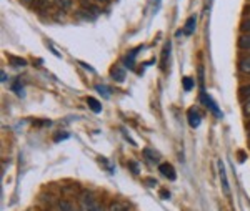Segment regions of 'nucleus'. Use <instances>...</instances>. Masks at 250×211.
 I'll list each match as a JSON object with an SVG mask.
<instances>
[{"instance_id": "nucleus-24", "label": "nucleus", "mask_w": 250, "mask_h": 211, "mask_svg": "<svg viewBox=\"0 0 250 211\" xmlns=\"http://www.w3.org/2000/svg\"><path fill=\"white\" fill-rule=\"evenodd\" d=\"M247 10H249V12H250V7H249V9H247Z\"/></svg>"}, {"instance_id": "nucleus-12", "label": "nucleus", "mask_w": 250, "mask_h": 211, "mask_svg": "<svg viewBox=\"0 0 250 211\" xmlns=\"http://www.w3.org/2000/svg\"><path fill=\"white\" fill-rule=\"evenodd\" d=\"M240 70L244 72V74H250V57L249 58H244L240 62Z\"/></svg>"}, {"instance_id": "nucleus-4", "label": "nucleus", "mask_w": 250, "mask_h": 211, "mask_svg": "<svg viewBox=\"0 0 250 211\" xmlns=\"http://www.w3.org/2000/svg\"><path fill=\"white\" fill-rule=\"evenodd\" d=\"M159 170H160V173H162L164 176L168 178V180H175V178H177L175 170H173V166L170 163H160Z\"/></svg>"}, {"instance_id": "nucleus-13", "label": "nucleus", "mask_w": 250, "mask_h": 211, "mask_svg": "<svg viewBox=\"0 0 250 211\" xmlns=\"http://www.w3.org/2000/svg\"><path fill=\"white\" fill-rule=\"evenodd\" d=\"M9 60H10V63L12 65H15V67H25L27 62L23 58H17V57H9Z\"/></svg>"}, {"instance_id": "nucleus-17", "label": "nucleus", "mask_w": 250, "mask_h": 211, "mask_svg": "<svg viewBox=\"0 0 250 211\" xmlns=\"http://www.w3.org/2000/svg\"><path fill=\"white\" fill-rule=\"evenodd\" d=\"M242 30H245V32H249V34H250V19H247L244 23H242Z\"/></svg>"}, {"instance_id": "nucleus-11", "label": "nucleus", "mask_w": 250, "mask_h": 211, "mask_svg": "<svg viewBox=\"0 0 250 211\" xmlns=\"http://www.w3.org/2000/svg\"><path fill=\"white\" fill-rule=\"evenodd\" d=\"M144 155H150V158H148V161H150V163H159V153H152V150H145L144 152Z\"/></svg>"}, {"instance_id": "nucleus-8", "label": "nucleus", "mask_w": 250, "mask_h": 211, "mask_svg": "<svg viewBox=\"0 0 250 211\" xmlns=\"http://www.w3.org/2000/svg\"><path fill=\"white\" fill-rule=\"evenodd\" d=\"M193 30H195V17H190L187 20V23H185L184 32H185V35H192Z\"/></svg>"}, {"instance_id": "nucleus-16", "label": "nucleus", "mask_w": 250, "mask_h": 211, "mask_svg": "<svg viewBox=\"0 0 250 211\" xmlns=\"http://www.w3.org/2000/svg\"><path fill=\"white\" fill-rule=\"evenodd\" d=\"M244 113L247 116H250V96L247 100H245V103H244Z\"/></svg>"}, {"instance_id": "nucleus-15", "label": "nucleus", "mask_w": 250, "mask_h": 211, "mask_svg": "<svg viewBox=\"0 0 250 211\" xmlns=\"http://www.w3.org/2000/svg\"><path fill=\"white\" fill-rule=\"evenodd\" d=\"M60 211H75V210H74V206H72L70 203L62 201V203H60Z\"/></svg>"}, {"instance_id": "nucleus-6", "label": "nucleus", "mask_w": 250, "mask_h": 211, "mask_svg": "<svg viewBox=\"0 0 250 211\" xmlns=\"http://www.w3.org/2000/svg\"><path fill=\"white\" fill-rule=\"evenodd\" d=\"M108 211H130V208L122 201H112L110 206H108Z\"/></svg>"}, {"instance_id": "nucleus-14", "label": "nucleus", "mask_w": 250, "mask_h": 211, "mask_svg": "<svg viewBox=\"0 0 250 211\" xmlns=\"http://www.w3.org/2000/svg\"><path fill=\"white\" fill-rule=\"evenodd\" d=\"M55 2L62 10H68L72 7V0H55Z\"/></svg>"}, {"instance_id": "nucleus-7", "label": "nucleus", "mask_w": 250, "mask_h": 211, "mask_svg": "<svg viewBox=\"0 0 250 211\" xmlns=\"http://www.w3.org/2000/svg\"><path fill=\"white\" fill-rule=\"evenodd\" d=\"M87 103H88V107H90L95 113H100V112H102V105H100V101H99V100L92 98V96H87Z\"/></svg>"}, {"instance_id": "nucleus-3", "label": "nucleus", "mask_w": 250, "mask_h": 211, "mask_svg": "<svg viewBox=\"0 0 250 211\" xmlns=\"http://www.w3.org/2000/svg\"><path fill=\"white\" fill-rule=\"evenodd\" d=\"M219 173H220V178H222V188H224V193L230 194V188H229V180H227V173H225V166H224V161L219 160Z\"/></svg>"}, {"instance_id": "nucleus-5", "label": "nucleus", "mask_w": 250, "mask_h": 211, "mask_svg": "<svg viewBox=\"0 0 250 211\" xmlns=\"http://www.w3.org/2000/svg\"><path fill=\"white\" fill-rule=\"evenodd\" d=\"M188 123H190L192 128H197L200 125V115L197 113L195 108H190V110H188Z\"/></svg>"}, {"instance_id": "nucleus-20", "label": "nucleus", "mask_w": 250, "mask_h": 211, "mask_svg": "<svg viewBox=\"0 0 250 211\" xmlns=\"http://www.w3.org/2000/svg\"><path fill=\"white\" fill-rule=\"evenodd\" d=\"M0 80H2V82H5V80H7V75H5V72H3V70H2V78H0Z\"/></svg>"}, {"instance_id": "nucleus-9", "label": "nucleus", "mask_w": 250, "mask_h": 211, "mask_svg": "<svg viewBox=\"0 0 250 211\" xmlns=\"http://www.w3.org/2000/svg\"><path fill=\"white\" fill-rule=\"evenodd\" d=\"M239 47L244 48V50H250V34L242 35V37L239 38Z\"/></svg>"}, {"instance_id": "nucleus-1", "label": "nucleus", "mask_w": 250, "mask_h": 211, "mask_svg": "<svg viewBox=\"0 0 250 211\" xmlns=\"http://www.w3.org/2000/svg\"><path fill=\"white\" fill-rule=\"evenodd\" d=\"M80 208H82V211H104L102 206L99 205V201L90 194H83L80 198Z\"/></svg>"}, {"instance_id": "nucleus-10", "label": "nucleus", "mask_w": 250, "mask_h": 211, "mask_svg": "<svg viewBox=\"0 0 250 211\" xmlns=\"http://www.w3.org/2000/svg\"><path fill=\"white\" fill-rule=\"evenodd\" d=\"M193 85H195V82H193L192 77H185L184 78V90L185 92H190L193 88Z\"/></svg>"}, {"instance_id": "nucleus-21", "label": "nucleus", "mask_w": 250, "mask_h": 211, "mask_svg": "<svg viewBox=\"0 0 250 211\" xmlns=\"http://www.w3.org/2000/svg\"><path fill=\"white\" fill-rule=\"evenodd\" d=\"M62 138H67V135H57V136H55V140H62Z\"/></svg>"}, {"instance_id": "nucleus-19", "label": "nucleus", "mask_w": 250, "mask_h": 211, "mask_svg": "<svg viewBox=\"0 0 250 211\" xmlns=\"http://www.w3.org/2000/svg\"><path fill=\"white\" fill-rule=\"evenodd\" d=\"M130 166H132V170H134V173H139V172H140L139 166H137L135 163H130Z\"/></svg>"}, {"instance_id": "nucleus-2", "label": "nucleus", "mask_w": 250, "mask_h": 211, "mask_svg": "<svg viewBox=\"0 0 250 211\" xmlns=\"http://www.w3.org/2000/svg\"><path fill=\"white\" fill-rule=\"evenodd\" d=\"M200 98H202V101L205 103V107L208 108V110H210L213 115L215 116H219V118H222V112L219 110V108H217V105H215V101H213L210 96L207 95V93L205 92H202V95H200Z\"/></svg>"}, {"instance_id": "nucleus-22", "label": "nucleus", "mask_w": 250, "mask_h": 211, "mask_svg": "<svg viewBox=\"0 0 250 211\" xmlns=\"http://www.w3.org/2000/svg\"><path fill=\"white\" fill-rule=\"evenodd\" d=\"M99 2H102V3H107V2H108V0H99Z\"/></svg>"}, {"instance_id": "nucleus-23", "label": "nucleus", "mask_w": 250, "mask_h": 211, "mask_svg": "<svg viewBox=\"0 0 250 211\" xmlns=\"http://www.w3.org/2000/svg\"><path fill=\"white\" fill-rule=\"evenodd\" d=\"M249 140H250V132H249Z\"/></svg>"}, {"instance_id": "nucleus-18", "label": "nucleus", "mask_w": 250, "mask_h": 211, "mask_svg": "<svg viewBox=\"0 0 250 211\" xmlns=\"http://www.w3.org/2000/svg\"><path fill=\"white\" fill-rule=\"evenodd\" d=\"M242 93H244V95H247V96H250V85H247V87L242 88Z\"/></svg>"}]
</instances>
